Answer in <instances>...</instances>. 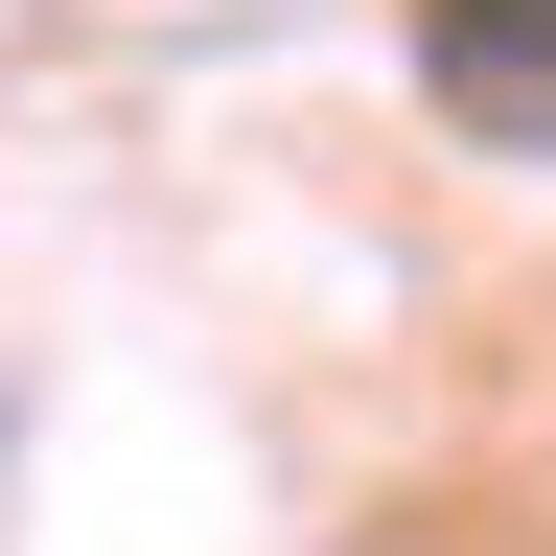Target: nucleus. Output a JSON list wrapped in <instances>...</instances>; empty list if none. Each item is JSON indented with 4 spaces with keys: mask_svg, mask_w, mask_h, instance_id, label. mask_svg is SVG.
I'll return each mask as SVG.
<instances>
[{
    "mask_svg": "<svg viewBox=\"0 0 556 556\" xmlns=\"http://www.w3.org/2000/svg\"><path fill=\"white\" fill-rule=\"evenodd\" d=\"M417 70L486 139H556V0H417Z\"/></svg>",
    "mask_w": 556,
    "mask_h": 556,
    "instance_id": "obj_1",
    "label": "nucleus"
}]
</instances>
